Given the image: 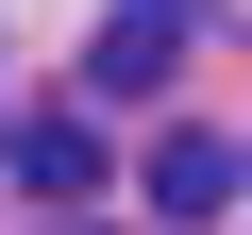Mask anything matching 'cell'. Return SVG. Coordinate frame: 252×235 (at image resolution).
<instances>
[{"instance_id": "obj_1", "label": "cell", "mask_w": 252, "mask_h": 235, "mask_svg": "<svg viewBox=\"0 0 252 235\" xmlns=\"http://www.w3.org/2000/svg\"><path fill=\"white\" fill-rule=\"evenodd\" d=\"M185 34H202L185 0H118V17L84 34V101H152V84L185 67Z\"/></svg>"}, {"instance_id": "obj_2", "label": "cell", "mask_w": 252, "mask_h": 235, "mask_svg": "<svg viewBox=\"0 0 252 235\" xmlns=\"http://www.w3.org/2000/svg\"><path fill=\"white\" fill-rule=\"evenodd\" d=\"M0 168H17L34 202H84V185H101V118H84V101H51V118H17V135H0Z\"/></svg>"}, {"instance_id": "obj_3", "label": "cell", "mask_w": 252, "mask_h": 235, "mask_svg": "<svg viewBox=\"0 0 252 235\" xmlns=\"http://www.w3.org/2000/svg\"><path fill=\"white\" fill-rule=\"evenodd\" d=\"M235 202H252V151L235 135H168L152 151V218H235Z\"/></svg>"}]
</instances>
